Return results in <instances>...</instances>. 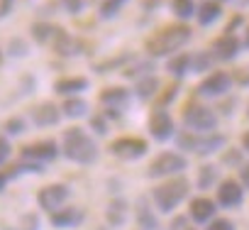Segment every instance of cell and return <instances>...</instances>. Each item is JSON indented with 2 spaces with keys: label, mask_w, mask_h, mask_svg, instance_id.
Instances as JSON below:
<instances>
[{
  "label": "cell",
  "mask_w": 249,
  "mask_h": 230,
  "mask_svg": "<svg viewBox=\"0 0 249 230\" xmlns=\"http://www.w3.org/2000/svg\"><path fill=\"white\" fill-rule=\"evenodd\" d=\"M191 37H193V30H191L188 25H183V22H178V25H166V27H161V30H157L154 35L147 37L144 49H147V54L154 57V59L174 57V54H178V49H183V47L191 42Z\"/></svg>",
  "instance_id": "6da1fadb"
},
{
  "label": "cell",
  "mask_w": 249,
  "mask_h": 230,
  "mask_svg": "<svg viewBox=\"0 0 249 230\" xmlns=\"http://www.w3.org/2000/svg\"><path fill=\"white\" fill-rule=\"evenodd\" d=\"M61 154L73 162V164H81V167H88V164H95L98 157H100V150L95 145V140L78 125L64 130L61 135Z\"/></svg>",
  "instance_id": "7a4b0ae2"
},
{
  "label": "cell",
  "mask_w": 249,
  "mask_h": 230,
  "mask_svg": "<svg viewBox=\"0 0 249 230\" xmlns=\"http://www.w3.org/2000/svg\"><path fill=\"white\" fill-rule=\"evenodd\" d=\"M188 191H191L188 179H186V176H174V179L159 184V186L152 191V198H154L159 213H174L176 206L188 196Z\"/></svg>",
  "instance_id": "3957f363"
},
{
  "label": "cell",
  "mask_w": 249,
  "mask_h": 230,
  "mask_svg": "<svg viewBox=\"0 0 249 230\" xmlns=\"http://www.w3.org/2000/svg\"><path fill=\"white\" fill-rule=\"evenodd\" d=\"M176 147L183 150V152H196V154H215L217 150L225 147V135H217V133H210V135H196L191 130H183L176 135Z\"/></svg>",
  "instance_id": "277c9868"
},
{
  "label": "cell",
  "mask_w": 249,
  "mask_h": 230,
  "mask_svg": "<svg viewBox=\"0 0 249 230\" xmlns=\"http://www.w3.org/2000/svg\"><path fill=\"white\" fill-rule=\"evenodd\" d=\"M183 125H186V130H191L196 135H210L217 130V115L208 105L191 103L183 110Z\"/></svg>",
  "instance_id": "5b68a950"
},
{
  "label": "cell",
  "mask_w": 249,
  "mask_h": 230,
  "mask_svg": "<svg viewBox=\"0 0 249 230\" xmlns=\"http://www.w3.org/2000/svg\"><path fill=\"white\" fill-rule=\"evenodd\" d=\"M188 169V159L178 152H161L152 159L147 176L149 179H166V176H178L181 172Z\"/></svg>",
  "instance_id": "8992f818"
},
{
  "label": "cell",
  "mask_w": 249,
  "mask_h": 230,
  "mask_svg": "<svg viewBox=\"0 0 249 230\" xmlns=\"http://www.w3.org/2000/svg\"><path fill=\"white\" fill-rule=\"evenodd\" d=\"M110 154L124 159V162H135V159H142L147 152H149V142L142 140V137H117L110 142Z\"/></svg>",
  "instance_id": "52a82bcc"
},
{
  "label": "cell",
  "mask_w": 249,
  "mask_h": 230,
  "mask_svg": "<svg viewBox=\"0 0 249 230\" xmlns=\"http://www.w3.org/2000/svg\"><path fill=\"white\" fill-rule=\"evenodd\" d=\"M232 83H234V81H232V74H230V71H213V74H208V76L198 83L196 93L203 96V98H222V96L230 93Z\"/></svg>",
  "instance_id": "ba28073f"
},
{
  "label": "cell",
  "mask_w": 249,
  "mask_h": 230,
  "mask_svg": "<svg viewBox=\"0 0 249 230\" xmlns=\"http://www.w3.org/2000/svg\"><path fill=\"white\" fill-rule=\"evenodd\" d=\"M147 130H149L152 140H157V142H169V140L176 135V125H174V118L169 115V110L154 108V110L149 113Z\"/></svg>",
  "instance_id": "9c48e42d"
},
{
  "label": "cell",
  "mask_w": 249,
  "mask_h": 230,
  "mask_svg": "<svg viewBox=\"0 0 249 230\" xmlns=\"http://www.w3.org/2000/svg\"><path fill=\"white\" fill-rule=\"evenodd\" d=\"M59 145L56 140L47 137V140H37L32 145H25L22 147V159L27 162H35V164H47V162H54L59 157Z\"/></svg>",
  "instance_id": "30bf717a"
},
{
  "label": "cell",
  "mask_w": 249,
  "mask_h": 230,
  "mask_svg": "<svg viewBox=\"0 0 249 230\" xmlns=\"http://www.w3.org/2000/svg\"><path fill=\"white\" fill-rule=\"evenodd\" d=\"M100 105L110 113H122V110H127L130 103H132V91L130 88H124V86H107L100 91L98 96Z\"/></svg>",
  "instance_id": "8fae6325"
},
{
  "label": "cell",
  "mask_w": 249,
  "mask_h": 230,
  "mask_svg": "<svg viewBox=\"0 0 249 230\" xmlns=\"http://www.w3.org/2000/svg\"><path fill=\"white\" fill-rule=\"evenodd\" d=\"M69 196H71V191H69L66 184H47L44 189H39L37 203H39L42 211L54 213V211H59V208L69 201Z\"/></svg>",
  "instance_id": "7c38bea8"
},
{
  "label": "cell",
  "mask_w": 249,
  "mask_h": 230,
  "mask_svg": "<svg viewBox=\"0 0 249 230\" xmlns=\"http://www.w3.org/2000/svg\"><path fill=\"white\" fill-rule=\"evenodd\" d=\"M30 120H32L37 128H54V125H59V120H61V108H59L56 103H52V100H42V103L32 105Z\"/></svg>",
  "instance_id": "4fadbf2b"
},
{
  "label": "cell",
  "mask_w": 249,
  "mask_h": 230,
  "mask_svg": "<svg viewBox=\"0 0 249 230\" xmlns=\"http://www.w3.org/2000/svg\"><path fill=\"white\" fill-rule=\"evenodd\" d=\"M242 39L237 37V35H220L215 42H213V57H215V61H234L237 57H239V52H242Z\"/></svg>",
  "instance_id": "5bb4252c"
},
{
  "label": "cell",
  "mask_w": 249,
  "mask_h": 230,
  "mask_svg": "<svg viewBox=\"0 0 249 230\" xmlns=\"http://www.w3.org/2000/svg\"><path fill=\"white\" fill-rule=\"evenodd\" d=\"M86 213L78 208V206H66V208H59L52 213V225L59 228V230H71V228H78L83 223Z\"/></svg>",
  "instance_id": "9a60e30c"
},
{
  "label": "cell",
  "mask_w": 249,
  "mask_h": 230,
  "mask_svg": "<svg viewBox=\"0 0 249 230\" xmlns=\"http://www.w3.org/2000/svg\"><path fill=\"white\" fill-rule=\"evenodd\" d=\"M244 198V191H242V184L234 181V179H225L220 186H217V203L222 208H237Z\"/></svg>",
  "instance_id": "2e32d148"
},
{
  "label": "cell",
  "mask_w": 249,
  "mask_h": 230,
  "mask_svg": "<svg viewBox=\"0 0 249 230\" xmlns=\"http://www.w3.org/2000/svg\"><path fill=\"white\" fill-rule=\"evenodd\" d=\"M88 86H90V83H88V78H83V76H64V78L54 81V93H59V96H64V98H73V96L88 91Z\"/></svg>",
  "instance_id": "e0dca14e"
},
{
  "label": "cell",
  "mask_w": 249,
  "mask_h": 230,
  "mask_svg": "<svg viewBox=\"0 0 249 230\" xmlns=\"http://www.w3.org/2000/svg\"><path fill=\"white\" fill-rule=\"evenodd\" d=\"M215 211H217V203H215L213 198H208V196H198V198L191 201V218H193L198 225L210 223V220L215 218Z\"/></svg>",
  "instance_id": "ac0fdd59"
},
{
  "label": "cell",
  "mask_w": 249,
  "mask_h": 230,
  "mask_svg": "<svg viewBox=\"0 0 249 230\" xmlns=\"http://www.w3.org/2000/svg\"><path fill=\"white\" fill-rule=\"evenodd\" d=\"M52 47H54V52H56L59 57H73V54H78V42L71 37V32H66V30H61V27L54 30Z\"/></svg>",
  "instance_id": "d6986e66"
},
{
  "label": "cell",
  "mask_w": 249,
  "mask_h": 230,
  "mask_svg": "<svg viewBox=\"0 0 249 230\" xmlns=\"http://www.w3.org/2000/svg\"><path fill=\"white\" fill-rule=\"evenodd\" d=\"M159 91H161V81H159L154 74L142 76V78H137V83H135V96H137L140 100H152V98L159 96Z\"/></svg>",
  "instance_id": "ffe728a7"
},
{
  "label": "cell",
  "mask_w": 249,
  "mask_h": 230,
  "mask_svg": "<svg viewBox=\"0 0 249 230\" xmlns=\"http://www.w3.org/2000/svg\"><path fill=\"white\" fill-rule=\"evenodd\" d=\"M137 223H140V230H159V220L144 196L137 198Z\"/></svg>",
  "instance_id": "44dd1931"
},
{
  "label": "cell",
  "mask_w": 249,
  "mask_h": 230,
  "mask_svg": "<svg viewBox=\"0 0 249 230\" xmlns=\"http://www.w3.org/2000/svg\"><path fill=\"white\" fill-rule=\"evenodd\" d=\"M196 18H198V25L200 27H210V25H215L222 18V5L220 3H213V0H205V3L196 10Z\"/></svg>",
  "instance_id": "7402d4cb"
},
{
  "label": "cell",
  "mask_w": 249,
  "mask_h": 230,
  "mask_svg": "<svg viewBox=\"0 0 249 230\" xmlns=\"http://www.w3.org/2000/svg\"><path fill=\"white\" fill-rule=\"evenodd\" d=\"M166 71H169L174 78H183L186 74H191V52H178V54L169 57Z\"/></svg>",
  "instance_id": "603a6c76"
},
{
  "label": "cell",
  "mask_w": 249,
  "mask_h": 230,
  "mask_svg": "<svg viewBox=\"0 0 249 230\" xmlns=\"http://www.w3.org/2000/svg\"><path fill=\"white\" fill-rule=\"evenodd\" d=\"M105 218L112 228H120L124 223V218H127V201L124 198H112L105 208Z\"/></svg>",
  "instance_id": "cb8c5ba5"
},
{
  "label": "cell",
  "mask_w": 249,
  "mask_h": 230,
  "mask_svg": "<svg viewBox=\"0 0 249 230\" xmlns=\"http://www.w3.org/2000/svg\"><path fill=\"white\" fill-rule=\"evenodd\" d=\"M61 115H66V118L71 120H78V118H86L88 115V100L73 96V98H66L61 103Z\"/></svg>",
  "instance_id": "d4e9b609"
},
{
  "label": "cell",
  "mask_w": 249,
  "mask_h": 230,
  "mask_svg": "<svg viewBox=\"0 0 249 230\" xmlns=\"http://www.w3.org/2000/svg\"><path fill=\"white\" fill-rule=\"evenodd\" d=\"M215 64V57L213 52H196L191 54V74H203V71H210Z\"/></svg>",
  "instance_id": "484cf974"
},
{
  "label": "cell",
  "mask_w": 249,
  "mask_h": 230,
  "mask_svg": "<svg viewBox=\"0 0 249 230\" xmlns=\"http://www.w3.org/2000/svg\"><path fill=\"white\" fill-rule=\"evenodd\" d=\"M198 189L205 191V189H213L217 184V167L215 164H203L200 172H198Z\"/></svg>",
  "instance_id": "4316f807"
},
{
  "label": "cell",
  "mask_w": 249,
  "mask_h": 230,
  "mask_svg": "<svg viewBox=\"0 0 249 230\" xmlns=\"http://www.w3.org/2000/svg\"><path fill=\"white\" fill-rule=\"evenodd\" d=\"M196 0H171V13L178 18V20H191L196 15Z\"/></svg>",
  "instance_id": "83f0119b"
},
{
  "label": "cell",
  "mask_w": 249,
  "mask_h": 230,
  "mask_svg": "<svg viewBox=\"0 0 249 230\" xmlns=\"http://www.w3.org/2000/svg\"><path fill=\"white\" fill-rule=\"evenodd\" d=\"M54 25H49V22H35L32 27H30V35H32V39L37 42V44H47V42H52V37H54Z\"/></svg>",
  "instance_id": "f1b7e54d"
},
{
  "label": "cell",
  "mask_w": 249,
  "mask_h": 230,
  "mask_svg": "<svg viewBox=\"0 0 249 230\" xmlns=\"http://www.w3.org/2000/svg\"><path fill=\"white\" fill-rule=\"evenodd\" d=\"M124 5H127V0H100L98 15H100V20H112V18H117V13Z\"/></svg>",
  "instance_id": "f546056e"
},
{
  "label": "cell",
  "mask_w": 249,
  "mask_h": 230,
  "mask_svg": "<svg viewBox=\"0 0 249 230\" xmlns=\"http://www.w3.org/2000/svg\"><path fill=\"white\" fill-rule=\"evenodd\" d=\"M8 54L15 57V59H22V57L30 54V47H27V42H25L22 37H13V39L8 42Z\"/></svg>",
  "instance_id": "4dcf8cb0"
},
{
  "label": "cell",
  "mask_w": 249,
  "mask_h": 230,
  "mask_svg": "<svg viewBox=\"0 0 249 230\" xmlns=\"http://www.w3.org/2000/svg\"><path fill=\"white\" fill-rule=\"evenodd\" d=\"M130 59H132V54H120V57H115V59H110V61L95 64L93 69H95L98 74H105V71H110V69H117V66H122V69H124V64H127Z\"/></svg>",
  "instance_id": "1f68e13d"
},
{
  "label": "cell",
  "mask_w": 249,
  "mask_h": 230,
  "mask_svg": "<svg viewBox=\"0 0 249 230\" xmlns=\"http://www.w3.org/2000/svg\"><path fill=\"white\" fill-rule=\"evenodd\" d=\"M149 71H154V64L152 61H140L137 66H127V69H122V76H127V78H142V76H149Z\"/></svg>",
  "instance_id": "d6a6232c"
},
{
  "label": "cell",
  "mask_w": 249,
  "mask_h": 230,
  "mask_svg": "<svg viewBox=\"0 0 249 230\" xmlns=\"http://www.w3.org/2000/svg\"><path fill=\"white\" fill-rule=\"evenodd\" d=\"M3 130H5L8 135L18 137V135H22V133L27 130V120H25V118H8V120L3 123Z\"/></svg>",
  "instance_id": "836d02e7"
},
{
  "label": "cell",
  "mask_w": 249,
  "mask_h": 230,
  "mask_svg": "<svg viewBox=\"0 0 249 230\" xmlns=\"http://www.w3.org/2000/svg\"><path fill=\"white\" fill-rule=\"evenodd\" d=\"M242 152L244 150H237V147H230V150H225L222 152V164H227V167H242Z\"/></svg>",
  "instance_id": "e575fe53"
},
{
  "label": "cell",
  "mask_w": 249,
  "mask_h": 230,
  "mask_svg": "<svg viewBox=\"0 0 249 230\" xmlns=\"http://www.w3.org/2000/svg\"><path fill=\"white\" fill-rule=\"evenodd\" d=\"M90 130H93L95 135H107V118H105L103 113L90 118Z\"/></svg>",
  "instance_id": "d590c367"
},
{
  "label": "cell",
  "mask_w": 249,
  "mask_h": 230,
  "mask_svg": "<svg viewBox=\"0 0 249 230\" xmlns=\"http://www.w3.org/2000/svg\"><path fill=\"white\" fill-rule=\"evenodd\" d=\"M176 96H178V83L169 86V88H166V93H161V98H159L157 108H164V110H166V105H169V103H171V100H174Z\"/></svg>",
  "instance_id": "8d00e7d4"
},
{
  "label": "cell",
  "mask_w": 249,
  "mask_h": 230,
  "mask_svg": "<svg viewBox=\"0 0 249 230\" xmlns=\"http://www.w3.org/2000/svg\"><path fill=\"white\" fill-rule=\"evenodd\" d=\"M10 154H13V145H10V140H8L5 135H0V164H5V162L10 159Z\"/></svg>",
  "instance_id": "74e56055"
},
{
  "label": "cell",
  "mask_w": 249,
  "mask_h": 230,
  "mask_svg": "<svg viewBox=\"0 0 249 230\" xmlns=\"http://www.w3.org/2000/svg\"><path fill=\"white\" fill-rule=\"evenodd\" d=\"M61 5H64V10L69 15H78L83 10V5H86V0H61Z\"/></svg>",
  "instance_id": "f35d334b"
},
{
  "label": "cell",
  "mask_w": 249,
  "mask_h": 230,
  "mask_svg": "<svg viewBox=\"0 0 249 230\" xmlns=\"http://www.w3.org/2000/svg\"><path fill=\"white\" fill-rule=\"evenodd\" d=\"M208 230H234V223L227 218H213L208 223Z\"/></svg>",
  "instance_id": "ab89813d"
},
{
  "label": "cell",
  "mask_w": 249,
  "mask_h": 230,
  "mask_svg": "<svg viewBox=\"0 0 249 230\" xmlns=\"http://www.w3.org/2000/svg\"><path fill=\"white\" fill-rule=\"evenodd\" d=\"M232 81H237L239 86H249V64L247 66H242V69H234V74H232Z\"/></svg>",
  "instance_id": "60d3db41"
},
{
  "label": "cell",
  "mask_w": 249,
  "mask_h": 230,
  "mask_svg": "<svg viewBox=\"0 0 249 230\" xmlns=\"http://www.w3.org/2000/svg\"><path fill=\"white\" fill-rule=\"evenodd\" d=\"M161 3H164V0H140V5H142L144 13H157L161 8Z\"/></svg>",
  "instance_id": "b9f144b4"
},
{
  "label": "cell",
  "mask_w": 249,
  "mask_h": 230,
  "mask_svg": "<svg viewBox=\"0 0 249 230\" xmlns=\"http://www.w3.org/2000/svg\"><path fill=\"white\" fill-rule=\"evenodd\" d=\"M15 8V0H0V18H8Z\"/></svg>",
  "instance_id": "7bdbcfd3"
},
{
  "label": "cell",
  "mask_w": 249,
  "mask_h": 230,
  "mask_svg": "<svg viewBox=\"0 0 249 230\" xmlns=\"http://www.w3.org/2000/svg\"><path fill=\"white\" fill-rule=\"evenodd\" d=\"M239 184H242L244 189H249V162L239 167Z\"/></svg>",
  "instance_id": "ee69618b"
},
{
  "label": "cell",
  "mask_w": 249,
  "mask_h": 230,
  "mask_svg": "<svg viewBox=\"0 0 249 230\" xmlns=\"http://www.w3.org/2000/svg\"><path fill=\"white\" fill-rule=\"evenodd\" d=\"M186 228H188V220H186L183 215H181V218H176V220L171 223V230H186Z\"/></svg>",
  "instance_id": "f6af8a7d"
},
{
  "label": "cell",
  "mask_w": 249,
  "mask_h": 230,
  "mask_svg": "<svg viewBox=\"0 0 249 230\" xmlns=\"http://www.w3.org/2000/svg\"><path fill=\"white\" fill-rule=\"evenodd\" d=\"M242 147H244V152H249V130L242 135Z\"/></svg>",
  "instance_id": "bcb514c9"
},
{
  "label": "cell",
  "mask_w": 249,
  "mask_h": 230,
  "mask_svg": "<svg viewBox=\"0 0 249 230\" xmlns=\"http://www.w3.org/2000/svg\"><path fill=\"white\" fill-rule=\"evenodd\" d=\"M5 184H8V176L0 172V193H3V189H5Z\"/></svg>",
  "instance_id": "7dc6e473"
},
{
  "label": "cell",
  "mask_w": 249,
  "mask_h": 230,
  "mask_svg": "<svg viewBox=\"0 0 249 230\" xmlns=\"http://www.w3.org/2000/svg\"><path fill=\"white\" fill-rule=\"evenodd\" d=\"M242 44H244V47H247V49H249V27H247V30H244V42H242Z\"/></svg>",
  "instance_id": "c3c4849f"
},
{
  "label": "cell",
  "mask_w": 249,
  "mask_h": 230,
  "mask_svg": "<svg viewBox=\"0 0 249 230\" xmlns=\"http://www.w3.org/2000/svg\"><path fill=\"white\" fill-rule=\"evenodd\" d=\"M213 3H220L222 5V3H227V0H213Z\"/></svg>",
  "instance_id": "681fc988"
},
{
  "label": "cell",
  "mask_w": 249,
  "mask_h": 230,
  "mask_svg": "<svg viewBox=\"0 0 249 230\" xmlns=\"http://www.w3.org/2000/svg\"><path fill=\"white\" fill-rule=\"evenodd\" d=\"M0 64H3V52H0Z\"/></svg>",
  "instance_id": "f907efd6"
},
{
  "label": "cell",
  "mask_w": 249,
  "mask_h": 230,
  "mask_svg": "<svg viewBox=\"0 0 249 230\" xmlns=\"http://www.w3.org/2000/svg\"><path fill=\"white\" fill-rule=\"evenodd\" d=\"M186 230H196V228H186Z\"/></svg>",
  "instance_id": "816d5d0a"
},
{
  "label": "cell",
  "mask_w": 249,
  "mask_h": 230,
  "mask_svg": "<svg viewBox=\"0 0 249 230\" xmlns=\"http://www.w3.org/2000/svg\"><path fill=\"white\" fill-rule=\"evenodd\" d=\"M247 115H249V110H247Z\"/></svg>",
  "instance_id": "f5cc1de1"
}]
</instances>
